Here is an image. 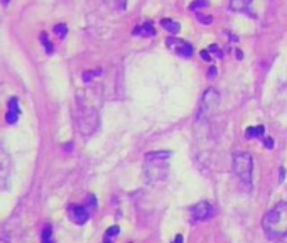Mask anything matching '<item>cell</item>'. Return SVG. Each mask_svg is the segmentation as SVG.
<instances>
[{
	"label": "cell",
	"instance_id": "6da1fadb",
	"mask_svg": "<svg viewBox=\"0 0 287 243\" xmlns=\"http://www.w3.org/2000/svg\"><path fill=\"white\" fill-rule=\"evenodd\" d=\"M262 228L267 238L282 240L287 236V201H280L262 218Z\"/></svg>",
	"mask_w": 287,
	"mask_h": 243
},
{
	"label": "cell",
	"instance_id": "7a4b0ae2",
	"mask_svg": "<svg viewBox=\"0 0 287 243\" xmlns=\"http://www.w3.org/2000/svg\"><path fill=\"white\" fill-rule=\"evenodd\" d=\"M173 156L169 151H159V152H149L146 156V165L144 173L149 182H156L159 179H164L168 176V159Z\"/></svg>",
	"mask_w": 287,
	"mask_h": 243
},
{
	"label": "cell",
	"instance_id": "3957f363",
	"mask_svg": "<svg viewBox=\"0 0 287 243\" xmlns=\"http://www.w3.org/2000/svg\"><path fill=\"white\" fill-rule=\"evenodd\" d=\"M78 107H80V113H78V127L81 130L83 135H93L100 125V115L93 107L85 103V98L81 96V91H78Z\"/></svg>",
	"mask_w": 287,
	"mask_h": 243
},
{
	"label": "cell",
	"instance_id": "277c9868",
	"mask_svg": "<svg viewBox=\"0 0 287 243\" xmlns=\"http://www.w3.org/2000/svg\"><path fill=\"white\" fill-rule=\"evenodd\" d=\"M231 167L238 179L250 189L252 187V173H253V159L248 152H235L231 157Z\"/></svg>",
	"mask_w": 287,
	"mask_h": 243
},
{
	"label": "cell",
	"instance_id": "5b68a950",
	"mask_svg": "<svg viewBox=\"0 0 287 243\" xmlns=\"http://www.w3.org/2000/svg\"><path fill=\"white\" fill-rule=\"evenodd\" d=\"M220 107V93L214 88H208L203 93L200 107H198V120H206L217 112Z\"/></svg>",
	"mask_w": 287,
	"mask_h": 243
},
{
	"label": "cell",
	"instance_id": "8992f818",
	"mask_svg": "<svg viewBox=\"0 0 287 243\" xmlns=\"http://www.w3.org/2000/svg\"><path fill=\"white\" fill-rule=\"evenodd\" d=\"M165 44H168L169 51H173L176 56H181V58H186V59H189L193 56V46L184 39L168 37V39H165Z\"/></svg>",
	"mask_w": 287,
	"mask_h": 243
},
{
	"label": "cell",
	"instance_id": "52a82bcc",
	"mask_svg": "<svg viewBox=\"0 0 287 243\" xmlns=\"http://www.w3.org/2000/svg\"><path fill=\"white\" fill-rule=\"evenodd\" d=\"M191 214L195 222H206V220H209L214 214V208L209 201H200L193 206Z\"/></svg>",
	"mask_w": 287,
	"mask_h": 243
},
{
	"label": "cell",
	"instance_id": "ba28073f",
	"mask_svg": "<svg viewBox=\"0 0 287 243\" xmlns=\"http://www.w3.org/2000/svg\"><path fill=\"white\" fill-rule=\"evenodd\" d=\"M69 218L73 220L76 225H85L90 218V208L85 204H76V206H69Z\"/></svg>",
	"mask_w": 287,
	"mask_h": 243
},
{
	"label": "cell",
	"instance_id": "9c48e42d",
	"mask_svg": "<svg viewBox=\"0 0 287 243\" xmlns=\"http://www.w3.org/2000/svg\"><path fill=\"white\" fill-rule=\"evenodd\" d=\"M252 4H253V0H230V9L233 10V12H240L245 15H250V17H255Z\"/></svg>",
	"mask_w": 287,
	"mask_h": 243
},
{
	"label": "cell",
	"instance_id": "30bf717a",
	"mask_svg": "<svg viewBox=\"0 0 287 243\" xmlns=\"http://www.w3.org/2000/svg\"><path fill=\"white\" fill-rule=\"evenodd\" d=\"M20 117V107H19V100L17 98H10L9 105H7V115H5V121L9 125L17 124V120Z\"/></svg>",
	"mask_w": 287,
	"mask_h": 243
},
{
	"label": "cell",
	"instance_id": "8fae6325",
	"mask_svg": "<svg viewBox=\"0 0 287 243\" xmlns=\"http://www.w3.org/2000/svg\"><path fill=\"white\" fill-rule=\"evenodd\" d=\"M134 36H144V37H154L156 36V29H154L152 22H146L134 29Z\"/></svg>",
	"mask_w": 287,
	"mask_h": 243
},
{
	"label": "cell",
	"instance_id": "7c38bea8",
	"mask_svg": "<svg viewBox=\"0 0 287 243\" xmlns=\"http://www.w3.org/2000/svg\"><path fill=\"white\" fill-rule=\"evenodd\" d=\"M161 26H162L168 32H171V34H178V32L181 31L179 22L171 20V19H162V20H161Z\"/></svg>",
	"mask_w": 287,
	"mask_h": 243
},
{
	"label": "cell",
	"instance_id": "4fadbf2b",
	"mask_svg": "<svg viewBox=\"0 0 287 243\" xmlns=\"http://www.w3.org/2000/svg\"><path fill=\"white\" fill-rule=\"evenodd\" d=\"M264 134H266V129H264L262 125H258V127H248V129H247V135L250 137V139H262Z\"/></svg>",
	"mask_w": 287,
	"mask_h": 243
},
{
	"label": "cell",
	"instance_id": "5bb4252c",
	"mask_svg": "<svg viewBox=\"0 0 287 243\" xmlns=\"http://www.w3.org/2000/svg\"><path fill=\"white\" fill-rule=\"evenodd\" d=\"M105 5L113 10H125L127 7V0H103Z\"/></svg>",
	"mask_w": 287,
	"mask_h": 243
},
{
	"label": "cell",
	"instance_id": "9a60e30c",
	"mask_svg": "<svg viewBox=\"0 0 287 243\" xmlns=\"http://www.w3.org/2000/svg\"><path fill=\"white\" fill-rule=\"evenodd\" d=\"M41 243H53V228H51V225H46L42 228Z\"/></svg>",
	"mask_w": 287,
	"mask_h": 243
},
{
	"label": "cell",
	"instance_id": "2e32d148",
	"mask_svg": "<svg viewBox=\"0 0 287 243\" xmlns=\"http://www.w3.org/2000/svg\"><path fill=\"white\" fill-rule=\"evenodd\" d=\"M39 39H41V44L44 46V49H46V53H47V54H53L54 46H53V42L47 39V34H46V32H41Z\"/></svg>",
	"mask_w": 287,
	"mask_h": 243
},
{
	"label": "cell",
	"instance_id": "e0dca14e",
	"mask_svg": "<svg viewBox=\"0 0 287 243\" xmlns=\"http://www.w3.org/2000/svg\"><path fill=\"white\" fill-rule=\"evenodd\" d=\"M205 7H209L208 0H196V2H193L189 5V10H193V12H198V9H205Z\"/></svg>",
	"mask_w": 287,
	"mask_h": 243
},
{
	"label": "cell",
	"instance_id": "ac0fdd59",
	"mask_svg": "<svg viewBox=\"0 0 287 243\" xmlns=\"http://www.w3.org/2000/svg\"><path fill=\"white\" fill-rule=\"evenodd\" d=\"M54 32H56L59 37H64L66 34H68V27H66L64 24H58L56 27H54Z\"/></svg>",
	"mask_w": 287,
	"mask_h": 243
},
{
	"label": "cell",
	"instance_id": "d6986e66",
	"mask_svg": "<svg viewBox=\"0 0 287 243\" xmlns=\"http://www.w3.org/2000/svg\"><path fill=\"white\" fill-rule=\"evenodd\" d=\"M120 233V228L118 226H110V228L107 230V236H115Z\"/></svg>",
	"mask_w": 287,
	"mask_h": 243
},
{
	"label": "cell",
	"instance_id": "ffe728a7",
	"mask_svg": "<svg viewBox=\"0 0 287 243\" xmlns=\"http://www.w3.org/2000/svg\"><path fill=\"white\" fill-rule=\"evenodd\" d=\"M196 17H198V20H200V22H203V24H211V22H213L211 17H203L201 12H196Z\"/></svg>",
	"mask_w": 287,
	"mask_h": 243
},
{
	"label": "cell",
	"instance_id": "44dd1931",
	"mask_svg": "<svg viewBox=\"0 0 287 243\" xmlns=\"http://www.w3.org/2000/svg\"><path fill=\"white\" fill-rule=\"evenodd\" d=\"M200 54H201V58L205 59V61H211V58H209V49H206V51H205V49H203V51H201Z\"/></svg>",
	"mask_w": 287,
	"mask_h": 243
},
{
	"label": "cell",
	"instance_id": "7402d4cb",
	"mask_svg": "<svg viewBox=\"0 0 287 243\" xmlns=\"http://www.w3.org/2000/svg\"><path fill=\"white\" fill-rule=\"evenodd\" d=\"M173 243H183V236L178 235V236H176V238H174V241H173Z\"/></svg>",
	"mask_w": 287,
	"mask_h": 243
},
{
	"label": "cell",
	"instance_id": "603a6c76",
	"mask_svg": "<svg viewBox=\"0 0 287 243\" xmlns=\"http://www.w3.org/2000/svg\"><path fill=\"white\" fill-rule=\"evenodd\" d=\"M266 145L270 149V147H274V140H270V139H266Z\"/></svg>",
	"mask_w": 287,
	"mask_h": 243
},
{
	"label": "cell",
	"instance_id": "cb8c5ba5",
	"mask_svg": "<svg viewBox=\"0 0 287 243\" xmlns=\"http://www.w3.org/2000/svg\"><path fill=\"white\" fill-rule=\"evenodd\" d=\"M235 54H236V59H242V58H244V53H242V51H236Z\"/></svg>",
	"mask_w": 287,
	"mask_h": 243
},
{
	"label": "cell",
	"instance_id": "d4e9b609",
	"mask_svg": "<svg viewBox=\"0 0 287 243\" xmlns=\"http://www.w3.org/2000/svg\"><path fill=\"white\" fill-rule=\"evenodd\" d=\"M105 243H112V241H108V240H107V241H105Z\"/></svg>",
	"mask_w": 287,
	"mask_h": 243
}]
</instances>
